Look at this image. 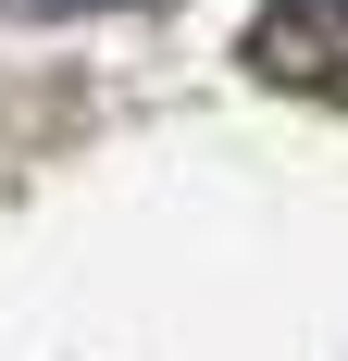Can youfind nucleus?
Segmentation results:
<instances>
[{
	"label": "nucleus",
	"mask_w": 348,
	"mask_h": 361,
	"mask_svg": "<svg viewBox=\"0 0 348 361\" xmlns=\"http://www.w3.org/2000/svg\"><path fill=\"white\" fill-rule=\"evenodd\" d=\"M249 75L299 100H348V0H274L249 25Z\"/></svg>",
	"instance_id": "obj_1"
},
{
	"label": "nucleus",
	"mask_w": 348,
	"mask_h": 361,
	"mask_svg": "<svg viewBox=\"0 0 348 361\" xmlns=\"http://www.w3.org/2000/svg\"><path fill=\"white\" fill-rule=\"evenodd\" d=\"M13 13H100V0H13Z\"/></svg>",
	"instance_id": "obj_2"
}]
</instances>
